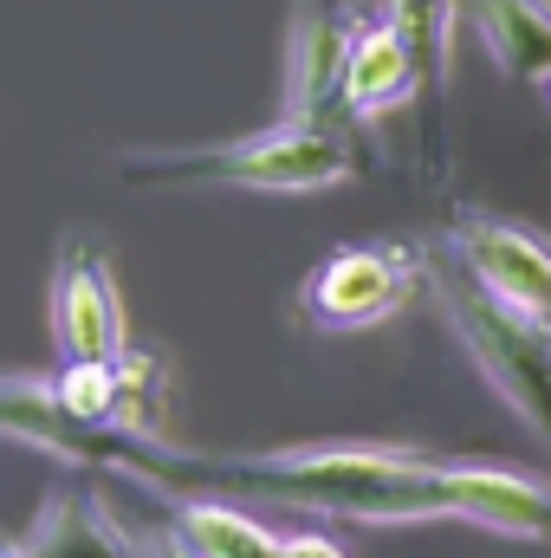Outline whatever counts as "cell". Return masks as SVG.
Instances as JSON below:
<instances>
[{
	"mask_svg": "<svg viewBox=\"0 0 551 558\" xmlns=\"http://www.w3.org/2000/svg\"><path fill=\"white\" fill-rule=\"evenodd\" d=\"M0 558H20V546H7V539H0Z\"/></svg>",
	"mask_w": 551,
	"mask_h": 558,
	"instance_id": "16",
	"label": "cell"
},
{
	"mask_svg": "<svg viewBox=\"0 0 551 558\" xmlns=\"http://www.w3.org/2000/svg\"><path fill=\"white\" fill-rule=\"evenodd\" d=\"M448 254L493 299H506L513 312L551 325V241L546 234H532L519 221H500V215H480V208H461L448 221Z\"/></svg>",
	"mask_w": 551,
	"mask_h": 558,
	"instance_id": "4",
	"label": "cell"
},
{
	"mask_svg": "<svg viewBox=\"0 0 551 558\" xmlns=\"http://www.w3.org/2000/svg\"><path fill=\"white\" fill-rule=\"evenodd\" d=\"M175 526L201 558H285V539L273 526H260L247 507H234L228 494H182Z\"/></svg>",
	"mask_w": 551,
	"mask_h": 558,
	"instance_id": "10",
	"label": "cell"
},
{
	"mask_svg": "<svg viewBox=\"0 0 551 558\" xmlns=\"http://www.w3.org/2000/svg\"><path fill=\"white\" fill-rule=\"evenodd\" d=\"M467 20L493 65L519 85L551 92V7L546 0H467Z\"/></svg>",
	"mask_w": 551,
	"mask_h": 558,
	"instance_id": "9",
	"label": "cell"
},
{
	"mask_svg": "<svg viewBox=\"0 0 551 558\" xmlns=\"http://www.w3.org/2000/svg\"><path fill=\"white\" fill-rule=\"evenodd\" d=\"M156 558H201V553H195V546H188V533L169 520V526H162V539H156Z\"/></svg>",
	"mask_w": 551,
	"mask_h": 558,
	"instance_id": "15",
	"label": "cell"
},
{
	"mask_svg": "<svg viewBox=\"0 0 551 558\" xmlns=\"http://www.w3.org/2000/svg\"><path fill=\"white\" fill-rule=\"evenodd\" d=\"M285 558H351L338 539H325V533H292L285 539Z\"/></svg>",
	"mask_w": 551,
	"mask_h": 558,
	"instance_id": "14",
	"label": "cell"
},
{
	"mask_svg": "<svg viewBox=\"0 0 551 558\" xmlns=\"http://www.w3.org/2000/svg\"><path fill=\"white\" fill-rule=\"evenodd\" d=\"M383 20L409 39L421 59V85L441 92L448 85V33H454V0H383Z\"/></svg>",
	"mask_w": 551,
	"mask_h": 558,
	"instance_id": "12",
	"label": "cell"
},
{
	"mask_svg": "<svg viewBox=\"0 0 551 558\" xmlns=\"http://www.w3.org/2000/svg\"><path fill=\"white\" fill-rule=\"evenodd\" d=\"M357 143L331 118H285L241 143L175 149V156H131V182H201V189H260V195H318L351 182Z\"/></svg>",
	"mask_w": 551,
	"mask_h": 558,
	"instance_id": "1",
	"label": "cell"
},
{
	"mask_svg": "<svg viewBox=\"0 0 551 558\" xmlns=\"http://www.w3.org/2000/svg\"><path fill=\"white\" fill-rule=\"evenodd\" d=\"M20 558H143V553L124 539V526L105 513L98 487L59 481L39 500V513H33V526L20 539Z\"/></svg>",
	"mask_w": 551,
	"mask_h": 558,
	"instance_id": "7",
	"label": "cell"
},
{
	"mask_svg": "<svg viewBox=\"0 0 551 558\" xmlns=\"http://www.w3.org/2000/svg\"><path fill=\"white\" fill-rule=\"evenodd\" d=\"M52 397L72 422L111 428L118 416V364H59L52 371Z\"/></svg>",
	"mask_w": 551,
	"mask_h": 558,
	"instance_id": "13",
	"label": "cell"
},
{
	"mask_svg": "<svg viewBox=\"0 0 551 558\" xmlns=\"http://www.w3.org/2000/svg\"><path fill=\"white\" fill-rule=\"evenodd\" d=\"M421 85V59L390 20H364L344 59V111L351 118H383L396 105H409Z\"/></svg>",
	"mask_w": 551,
	"mask_h": 558,
	"instance_id": "8",
	"label": "cell"
},
{
	"mask_svg": "<svg viewBox=\"0 0 551 558\" xmlns=\"http://www.w3.org/2000/svg\"><path fill=\"white\" fill-rule=\"evenodd\" d=\"M357 13L351 0H305L298 20H292V118H331L344 111V59H351V39H357Z\"/></svg>",
	"mask_w": 551,
	"mask_h": 558,
	"instance_id": "6",
	"label": "cell"
},
{
	"mask_svg": "<svg viewBox=\"0 0 551 558\" xmlns=\"http://www.w3.org/2000/svg\"><path fill=\"white\" fill-rule=\"evenodd\" d=\"M52 344L65 364H118L131 344L118 279L105 267V254L85 241H72L52 274Z\"/></svg>",
	"mask_w": 551,
	"mask_h": 558,
	"instance_id": "5",
	"label": "cell"
},
{
	"mask_svg": "<svg viewBox=\"0 0 551 558\" xmlns=\"http://www.w3.org/2000/svg\"><path fill=\"white\" fill-rule=\"evenodd\" d=\"M421 254L403 241H357V247H338L318 260V274L305 279L298 305L318 331H370L383 318H396L421 292Z\"/></svg>",
	"mask_w": 551,
	"mask_h": 558,
	"instance_id": "3",
	"label": "cell"
},
{
	"mask_svg": "<svg viewBox=\"0 0 551 558\" xmlns=\"http://www.w3.org/2000/svg\"><path fill=\"white\" fill-rule=\"evenodd\" d=\"M162 390H169L162 357L124 344V357H118V416H111V428L143 435V441H169V435H162Z\"/></svg>",
	"mask_w": 551,
	"mask_h": 558,
	"instance_id": "11",
	"label": "cell"
},
{
	"mask_svg": "<svg viewBox=\"0 0 551 558\" xmlns=\"http://www.w3.org/2000/svg\"><path fill=\"white\" fill-rule=\"evenodd\" d=\"M428 286L441 292V312H448L454 338L467 344L474 371L487 377V390L551 448V325L493 299L454 254L428 267Z\"/></svg>",
	"mask_w": 551,
	"mask_h": 558,
	"instance_id": "2",
	"label": "cell"
}]
</instances>
